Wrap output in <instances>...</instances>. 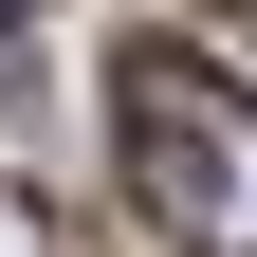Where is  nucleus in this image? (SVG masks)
Here are the masks:
<instances>
[{
    "instance_id": "nucleus-1",
    "label": "nucleus",
    "mask_w": 257,
    "mask_h": 257,
    "mask_svg": "<svg viewBox=\"0 0 257 257\" xmlns=\"http://www.w3.org/2000/svg\"><path fill=\"white\" fill-rule=\"evenodd\" d=\"M110 147H128V202L184 257H257V92H220L184 37L110 55Z\"/></svg>"
},
{
    "instance_id": "nucleus-2",
    "label": "nucleus",
    "mask_w": 257,
    "mask_h": 257,
    "mask_svg": "<svg viewBox=\"0 0 257 257\" xmlns=\"http://www.w3.org/2000/svg\"><path fill=\"white\" fill-rule=\"evenodd\" d=\"M19 19H37V0H0V37H19Z\"/></svg>"
},
{
    "instance_id": "nucleus-3",
    "label": "nucleus",
    "mask_w": 257,
    "mask_h": 257,
    "mask_svg": "<svg viewBox=\"0 0 257 257\" xmlns=\"http://www.w3.org/2000/svg\"><path fill=\"white\" fill-rule=\"evenodd\" d=\"M239 19H257V0H239Z\"/></svg>"
}]
</instances>
